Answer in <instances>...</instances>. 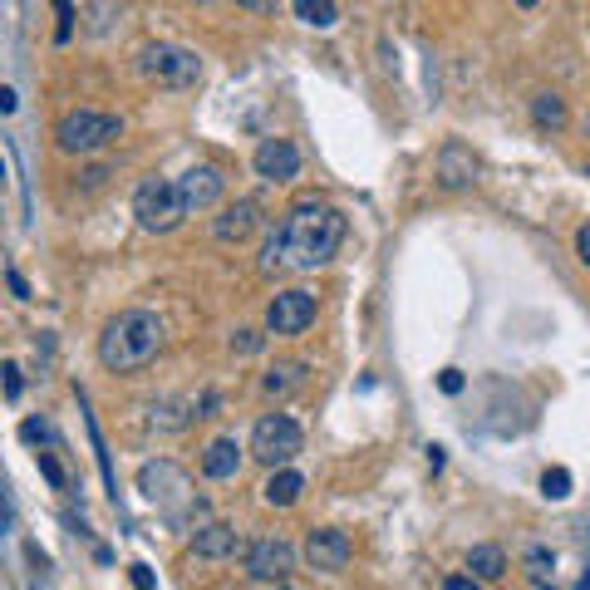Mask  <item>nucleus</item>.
Returning a JSON list of instances; mask_svg holds the SVG:
<instances>
[{"label": "nucleus", "instance_id": "obj_9", "mask_svg": "<svg viewBox=\"0 0 590 590\" xmlns=\"http://www.w3.org/2000/svg\"><path fill=\"white\" fill-rule=\"evenodd\" d=\"M315 325V295L310 291H281L266 305V330L271 335H300Z\"/></svg>", "mask_w": 590, "mask_h": 590}, {"label": "nucleus", "instance_id": "obj_15", "mask_svg": "<svg viewBox=\"0 0 590 590\" xmlns=\"http://www.w3.org/2000/svg\"><path fill=\"white\" fill-rule=\"evenodd\" d=\"M192 551H197V556H207V561L232 556V551H236V527H227V522H207V527H197V531H192Z\"/></svg>", "mask_w": 590, "mask_h": 590}, {"label": "nucleus", "instance_id": "obj_21", "mask_svg": "<svg viewBox=\"0 0 590 590\" xmlns=\"http://www.w3.org/2000/svg\"><path fill=\"white\" fill-rule=\"evenodd\" d=\"M295 15L310 25V30H330L335 20H340V10H335V0H295Z\"/></svg>", "mask_w": 590, "mask_h": 590}, {"label": "nucleus", "instance_id": "obj_33", "mask_svg": "<svg viewBox=\"0 0 590 590\" xmlns=\"http://www.w3.org/2000/svg\"><path fill=\"white\" fill-rule=\"evenodd\" d=\"M236 5H246V10H266V0H236Z\"/></svg>", "mask_w": 590, "mask_h": 590}, {"label": "nucleus", "instance_id": "obj_23", "mask_svg": "<svg viewBox=\"0 0 590 590\" xmlns=\"http://www.w3.org/2000/svg\"><path fill=\"white\" fill-rule=\"evenodd\" d=\"M0 374H5V399H20V389H25V379H20V364L10 359Z\"/></svg>", "mask_w": 590, "mask_h": 590}, {"label": "nucleus", "instance_id": "obj_1", "mask_svg": "<svg viewBox=\"0 0 590 590\" xmlns=\"http://www.w3.org/2000/svg\"><path fill=\"white\" fill-rule=\"evenodd\" d=\"M340 241H345V217H340L330 202L305 197V202H295L291 212H286L281 232H271L261 266H266V271H276V266L315 271V266H325V261L340 251Z\"/></svg>", "mask_w": 590, "mask_h": 590}, {"label": "nucleus", "instance_id": "obj_8", "mask_svg": "<svg viewBox=\"0 0 590 590\" xmlns=\"http://www.w3.org/2000/svg\"><path fill=\"white\" fill-rule=\"evenodd\" d=\"M138 487H143V497L148 502H158V507H168V517H177V497H192L197 502V492H192V482H187V472L173 468V463H148V468L138 472Z\"/></svg>", "mask_w": 590, "mask_h": 590}, {"label": "nucleus", "instance_id": "obj_19", "mask_svg": "<svg viewBox=\"0 0 590 590\" xmlns=\"http://www.w3.org/2000/svg\"><path fill=\"white\" fill-rule=\"evenodd\" d=\"M300 384H305V364H295V359L291 364H276V369L261 379V389H266L271 399H286V394H295Z\"/></svg>", "mask_w": 590, "mask_h": 590}, {"label": "nucleus", "instance_id": "obj_18", "mask_svg": "<svg viewBox=\"0 0 590 590\" xmlns=\"http://www.w3.org/2000/svg\"><path fill=\"white\" fill-rule=\"evenodd\" d=\"M300 492H305V477L291 472V468H281L271 482H266V502H271V507H295Z\"/></svg>", "mask_w": 590, "mask_h": 590}, {"label": "nucleus", "instance_id": "obj_25", "mask_svg": "<svg viewBox=\"0 0 590 590\" xmlns=\"http://www.w3.org/2000/svg\"><path fill=\"white\" fill-rule=\"evenodd\" d=\"M40 472L50 477V487H64V468H59V463L50 458V453H40Z\"/></svg>", "mask_w": 590, "mask_h": 590}, {"label": "nucleus", "instance_id": "obj_4", "mask_svg": "<svg viewBox=\"0 0 590 590\" xmlns=\"http://www.w3.org/2000/svg\"><path fill=\"white\" fill-rule=\"evenodd\" d=\"M133 217H138L143 232H158V236L173 232L177 222L187 217V202H182L177 182H163V177L138 182V192H133Z\"/></svg>", "mask_w": 590, "mask_h": 590}, {"label": "nucleus", "instance_id": "obj_13", "mask_svg": "<svg viewBox=\"0 0 590 590\" xmlns=\"http://www.w3.org/2000/svg\"><path fill=\"white\" fill-rule=\"evenodd\" d=\"M256 227H261V207L241 197V202H232V207H227V212L217 217V227H212V236H217L222 246H241V241H246V236L256 232Z\"/></svg>", "mask_w": 590, "mask_h": 590}, {"label": "nucleus", "instance_id": "obj_34", "mask_svg": "<svg viewBox=\"0 0 590 590\" xmlns=\"http://www.w3.org/2000/svg\"><path fill=\"white\" fill-rule=\"evenodd\" d=\"M517 5H536V0H517Z\"/></svg>", "mask_w": 590, "mask_h": 590}, {"label": "nucleus", "instance_id": "obj_24", "mask_svg": "<svg viewBox=\"0 0 590 590\" xmlns=\"http://www.w3.org/2000/svg\"><path fill=\"white\" fill-rule=\"evenodd\" d=\"M438 389L443 394H463V369H443L438 374Z\"/></svg>", "mask_w": 590, "mask_h": 590}, {"label": "nucleus", "instance_id": "obj_26", "mask_svg": "<svg viewBox=\"0 0 590 590\" xmlns=\"http://www.w3.org/2000/svg\"><path fill=\"white\" fill-rule=\"evenodd\" d=\"M527 566H531V576H546V571H551V551H541V546H536V551L527 556Z\"/></svg>", "mask_w": 590, "mask_h": 590}, {"label": "nucleus", "instance_id": "obj_3", "mask_svg": "<svg viewBox=\"0 0 590 590\" xmlns=\"http://www.w3.org/2000/svg\"><path fill=\"white\" fill-rule=\"evenodd\" d=\"M114 138H123V118L99 114V109H69V114L59 118V128H55L59 153H79V158L109 148Z\"/></svg>", "mask_w": 590, "mask_h": 590}, {"label": "nucleus", "instance_id": "obj_29", "mask_svg": "<svg viewBox=\"0 0 590 590\" xmlns=\"http://www.w3.org/2000/svg\"><path fill=\"white\" fill-rule=\"evenodd\" d=\"M232 345H236V350H241V354H256V350H261V335H251V330H241V335H236Z\"/></svg>", "mask_w": 590, "mask_h": 590}, {"label": "nucleus", "instance_id": "obj_32", "mask_svg": "<svg viewBox=\"0 0 590 590\" xmlns=\"http://www.w3.org/2000/svg\"><path fill=\"white\" fill-rule=\"evenodd\" d=\"M576 251H581V261L590 266V222L581 227V232H576Z\"/></svg>", "mask_w": 590, "mask_h": 590}, {"label": "nucleus", "instance_id": "obj_16", "mask_svg": "<svg viewBox=\"0 0 590 590\" xmlns=\"http://www.w3.org/2000/svg\"><path fill=\"white\" fill-rule=\"evenodd\" d=\"M236 468H241V448H236L232 438H212L207 453H202V472L217 477V482H227V477H236Z\"/></svg>", "mask_w": 590, "mask_h": 590}, {"label": "nucleus", "instance_id": "obj_6", "mask_svg": "<svg viewBox=\"0 0 590 590\" xmlns=\"http://www.w3.org/2000/svg\"><path fill=\"white\" fill-rule=\"evenodd\" d=\"M138 69L158 84H173V89H187V84L202 79V59L187 55V50H173V45H148L138 55Z\"/></svg>", "mask_w": 590, "mask_h": 590}, {"label": "nucleus", "instance_id": "obj_14", "mask_svg": "<svg viewBox=\"0 0 590 590\" xmlns=\"http://www.w3.org/2000/svg\"><path fill=\"white\" fill-rule=\"evenodd\" d=\"M472 177H477V158H472L463 143H448V148L438 153V182H443L448 192H458V187H472Z\"/></svg>", "mask_w": 590, "mask_h": 590}, {"label": "nucleus", "instance_id": "obj_28", "mask_svg": "<svg viewBox=\"0 0 590 590\" xmlns=\"http://www.w3.org/2000/svg\"><path fill=\"white\" fill-rule=\"evenodd\" d=\"M128 581L138 590H153V571H148V566H128Z\"/></svg>", "mask_w": 590, "mask_h": 590}, {"label": "nucleus", "instance_id": "obj_11", "mask_svg": "<svg viewBox=\"0 0 590 590\" xmlns=\"http://www.w3.org/2000/svg\"><path fill=\"white\" fill-rule=\"evenodd\" d=\"M177 192H182V202H187V212H207V207H217L222 202V192H227V177L217 173V168H187V173L177 177Z\"/></svg>", "mask_w": 590, "mask_h": 590}, {"label": "nucleus", "instance_id": "obj_31", "mask_svg": "<svg viewBox=\"0 0 590 590\" xmlns=\"http://www.w3.org/2000/svg\"><path fill=\"white\" fill-rule=\"evenodd\" d=\"M20 433H25V438H30V443H40V438H50V433H45V423H40V418H30V423H25V428H20Z\"/></svg>", "mask_w": 590, "mask_h": 590}, {"label": "nucleus", "instance_id": "obj_12", "mask_svg": "<svg viewBox=\"0 0 590 590\" xmlns=\"http://www.w3.org/2000/svg\"><path fill=\"white\" fill-rule=\"evenodd\" d=\"M256 173L266 177V182H291V177L300 173L295 143H286V138H266V143L256 148Z\"/></svg>", "mask_w": 590, "mask_h": 590}, {"label": "nucleus", "instance_id": "obj_7", "mask_svg": "<svg viewBox=\"0 0 590 590\" xmlns=\"http://www.w3.org/2000/svg\"><path fill=\"white\" fill-rule=\"evenodd\" d=\"M291 571H295L291 541H281V536H256V541L246 546V576H251V581H286Z\"/></svg>", "mask_w": 590, "mask_h": 590}, {"label": "nucleus", "instance_id": "obj_35", "mask_svg": "<svg viewBox=\"0 0 590 590\" xmlns=\"http://www.w3.org/2000/svg\"><path fill=\"white\" fill-rule=\"evenodd\" d=\"M281 590H291V586H281Z\"/></svg>", "mask_w": 590, "mask_h": 590}, {"label": "nucleus", "instance_id": "obj_10", "mask_svg": "<svg viewBox=\"0 0 590 590\" xmlns=\"http://www.w3.org/2000/svg\"><path fill=\"white\" fill-rule=\"evenodd\" d=\"M350 556H354V546L340 527H320V531H310V541H305V561L315 571H345Z\"/></svg>", "mask_w": 590, "mask_h": 590}, {"label": "nucleus", "instance_id": "obj_20", "mask_svg": "<svg viewBox=\"0 0 590 590\" xmlns=\"http://www.w3.org/2000/svg\"><path fill=\"white\" fill-rule=\"evenodd\" d=\"M531 118H536V128H551L556 133L566 123V99L561 94H536L531 99Z\"/></svg>", "mask_w": 590, "mask_h": 590}, {"label": "nucleus", "instance_id": "obj_2", "mask_svg": "<svg viewBox=\"0 0 590 590\" xmlns=\"http://www.w3.org/2000/svg\"><path fill=\"white\" fill-rule=\"evenodd\" d=\"M158 350H163V320L148 310H123L99 335V364L109 374H133V369L153 364Z\"/></svg>", "mask_w": 590, "mask_h": 590}, {"label": "nucleus", "instance_id": "obj_30", "mask_svg": "<svg viewBox=\"0 0 590 590\" xmlns=\"http://www.w3.org/2000/svg\"><path fill=\"white\" fill-rule=\"evenodd\" d=\"M443 590H482V586H477V576H448Z\"/></svg>", "mask_w": 590, "mask_h": 590}, {"label": "nucleus", "instance_id": "obj_5", "mask_svg": "<svg viewBox=\"0 0 590 590\" xmlns=\"http://www.w3.org/2000/svg\"><path fill=\"white\" fill-rule=\"evenodd\" d=\"M300 443H305V433H300V423H295L291 413H266L251 428V453L261 463H271V468H286L295 453H300Z\"/></svg>", "mask_w": 590, "mask_h": 590}, {"label": "nucleus", "instance_id": "obj_17", "mask_svg": "<svg viewBox=\"0 0 590 590\" xmlns=\"http://www.w3.org/2000/svg\"><path fill=\"white\" fill-rule=\"evenodd\" d=\"M468 571L477 581H502V576H507V551H502V546H472Z\"/></svg>", "mask_w": 590, "mask_h": 590}, {"label": "nucleus", "instance_id": "obj_22", "mask_svg": "<svg viewBox=\"0 0 590 590\" xmlns=\"http://www.w3.org/2000/svg\"><path fill=\"white\" fill-rule=\"evenodd\" d=\"M541 492H546L551 502H566V497H571V472H566V468H546V477H541Z\"/></svg>", "mask_w": 590, "mask_h": 590}, {"label": "nucleus", "instance_id": "obj_27", "mask_svg": "<svg viewBox=\"0 0 590 590\" xmlns=\"http://www.w3.org/2000/svg\"><path fill=\"white\" fill-rule=\"evenodd\" d=\"M5 286H10V295H20V300H30V286H25V276H20L15 266L5 271Z\"/></svg>", "mask_w": 590, "mask_h": 590}]
</instances>
